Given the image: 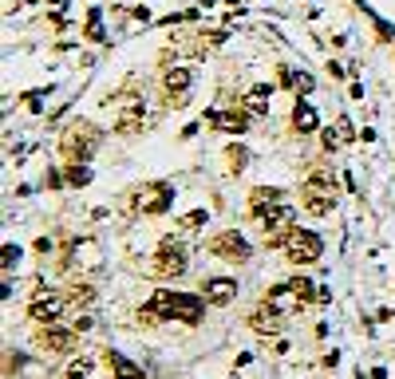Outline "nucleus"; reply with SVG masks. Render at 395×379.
<instances>
[{
  "label": "nucleus",
  "mask_w": 395,
  "mask_h": 379,
  "mask_svg": "<svg viewBox=\"0 0 395 379\" xmlns=\"http://www.w3.org/2000/svg\"><path fill=\"white\" fill-rule=\"evenodd\" d=\"M249 328L257 332V336H277V332L284 328V316H281V312H273L269 304H261V308L249 316Z\"/></svg>",
  "instance_id": "obj_15"
},
{
  "label": "nucleus",
  "mask_w": 395,
  "mask_h": 379,
  "mask_svg": "<svg viewBox=\"0 0 395 379\" xmlns=\"http://www.w3.org/2000/svg\"><path fill=\"white\" fill-rule=\"evenodd\" d=\"M103 360H107V367H111V376H115V379H146V371H142L139 363L126 360L123 352H115V347H111Z\"/></svg>",
  "instance_id": "obj_16"
},
{
  "label": "nucleus",
  "mask_w": 395,
  "mask_h": 379,
  "mask_svg": "<svg viewBox=\"0 0 395 379\" xmlns=\"http://www.w3.org/2000/svg\"><path fill=\"white\" fill-rule=\"evenodd\" d=\"M205 312V297L194 292H174V288H158L155 297L146 300V308L139 312V320L155 324V320H182V324H198Z\"/></svg>",
  "instance_id": "obj_1"
},
{
  "label": "nucleus",
  "mask_w": 395,
  "mask_h": 379,
  "mask_svg": "<svg viewBox=\"0 0 395 379\" xmlns=\"http://www.w3.org/2000/svg\"><path fill=\"white\" fill-rule=\"evenodd\" d=\"M95 146H99V130L91 123H71L63 130V154L71 162H87Z\"/></svg>",
  "instance_id": "obj_6"
},
{
  "label": "nucleus",
  "mask_w": 395,
  "mask_h": 379,
  "mask_svg": "<svg viewBox=\"0 0 395 379\" xmlns=\"http://www.w3.org/2000/svg\"><path fill=\"white\" fill-rule=\"evenodd\" d=\"M253 218L265 225V245H284V237L297 229V225H293V221H297V209H293V205H284V202L269 205V209L253 214Z\"/></svg>",
  "instance_id": "obj_3"
},
{
  "label": "nucleus",
  "mask_w": 395,
  "mask_h": 379,
  "mask_svg": "<svg viewBox=\"0 0 395 379\" xmlns=\"http://www.w3.org/2000/svg\"><path fill=\"white\" fill-rule=\"evenodd\" d=\"M36 347H44L47 356H60L76 347V328H60V324H40L36 332Z\"/></svg>",
  "instance_id": "obj_9"
},
{
  "label": "nucleus",
  "mask_w": 395,
  "mask_h": 379,
  "mask_svg": "<svg viewBox=\"0 0 395 379\" xmlns=\"http://www.w3.org/2000/svg\"><path fill=\"white\" fill-rule=\"evenodd\" d=\"M281 79H284V83H289V87H293L297 95H308V91H313V76H304V71H293V67H284Z\"/></svg>",
  "instance_id": "obj_21"
},
{
  "label": "nucleus",
  "mask_w": 395,
  "mask_h": 379,
  "mask_svg": "<svg viewBox=\"0 0 395 379\" xmlns=\"http://www.w3.org/2000/svg\"><path fill=\"white\" fill-rule=\"evenodd\" d=\"M202 297H205V304L225 308V304H234V300H237V281H234V277H205V281H202Z\"/></svg>",
  "instance_id": "obj_11"
},
{
  "label": "nucleus",
  "mask_w": 395,
  "mask_h": 379,
  "mask_svg": "<svg viewBox=\"0 0 395 379\" xmlns=\"http://www.w3.org/2000/svg\"><path fill=\"white\" fill-rule=\"evenodd\" d=\"M205 123L218 126L221 135H245V126H249V111H205Z\"/></svg>",
  "instance_id": "obj_12"
},
{
  "label": "nucleus",
  "mask_w": 395,
  "mask_h": 379,
  "mask_svg": "<svg viewBox=\"0 0 395 379\" xmlns=\"http://www.w3.org/2000/svg\"><path fill=\"white\" fill-rule=\"evenodd\" d=\"M63 304H67V297L40 288V292L32 297V304H28V316L36 320V324H56V320H60V312H63Z\"/></svg>",
  "instance_id": "obj_10"
},
{
  "label": "nucleus",
  "mask_w": 395,
  "mask_h": 379,
  "mask_svg": "<svg viewBox=\"0 0 395 379\" xmlns=\"http://www.w3.org/2000/svg\"><path fill=\"white\" fill-rule=\"evenodd\" d=\"M139 126H142V111H139V107H126L123 115H119V123H115V130H119V135H135Z\"/></svg>",
  "instance_id": "obj_22"
},
{
  "label": "nucleus",
  "mask_w": 395,
  "mask_h": 379,
  "mask_svg": "<svg viewBox=\"0 0 395 379\" xmlns=\"http://www.w3.org/2000/svg\"><path fill=\"white\" fill-rule=\"evenodd\" d=\"M316 126H320L316 107L308 103V99H297V107H293V130H297V135H313Z\"/></svg>",
  "instance_id": "obj_17"
},
{
  "label": "nucleus",
  "mask_w": 395,
  "mask_h": 379,
  "mask_svg": "<svg viewBox=\"0 0 395 379\" xmlns=\"http://www.w3.org/2000/svg\"><path fill=\"white\" fill-rule=\"evenodd\" d=\"M87 40H95V44H103V40H107V36H103V12H99V8L87 12Z\"/></svg>",
  "instance_id": "obj_23"
},
{
  "label": "nucleus",
  "mask_w": 395,
  "mask_h": 379,
  "mask_svg": "<svg viewBox=\"0 0 395 379\" xmlns=\"http://www.w3.org/2000/svg\"><path fill=\"white\" fill-rule=\"evenodd\" d=\"M67 328H76V332H87V328H91V316H71V320H67Z\"/></svg>",
  "instance_id": "obj_29"
},
{
  "label": "nucleus",
  "mask_w": 395,
  "mask_h": 379,
  "mask_svg": "<svg viewBox=\"0 0 395 379\" xmlns=\"http://www.w3.org/2000/svg\"><path fill=\"white\" fill-rule=\"evenodd\" d=\"M300 205L313 214V218H324L336 209V178L328 170H313V178L300 186Z\"/></svg>",
  "instance_id": "obj_2"
},
{
  "label": "nucleus",
  "mask_w": 395,
  "mask_h": 379,
  "mask_svg": "<svg viewBox=\"0 0 395 379\" xmlns=\"http://www.w3.org/2000/svg\"><path fill=\"white\" fill-rule=\"evenodd\" d=\"M67 300H71V304H87V300H95V288L91 284H71V292H67Z\"/></svg>",
  "instance_id": "obj_25"
},
{
  "label": "nucleus",
  "mask_w": 395,
  "mask_h": 379,
  "mask_svg": "<svg viewBox=\"0 0 395 379\" xmlns=\"http://www.w3.org/2000/svg\"><path fill=\"white\" fill-rule=\"evenodd\" d=\"M162 83H166V95H170V103H174V107H182V103H186L190 83H194V76H190V67H170V71L162 76Z\"/></svg>",
  "instance_id": "obj_14"
},
{
  "label": "nucleus",
  "mask_w": 395,
  "mask_h": 379,
  "mask_svg": "<svg viewBox=\"0 0 395 379\" xmlns=\"http://www.w3.org/2000/svg\"><path fill=\"white\" fill-rule=\"evenodd\" d=\"M210 253L218 257V261H229V265H245L253 257L249 241L237 233V229H225V233H218L214 241H210Z\"/></svg>",
  "instance_id": "obj_7"
},
{
  "label": "nucleus",
  "mask_w": 395,
  "mask_h": 379,
  "mask_svg": "<svg viewBox=\"0 0 395 379\" xmlns=\"http://www.w3.org/2000/svg\"><path fill=\"white\" fill-rule=\"evenodd\" d=\"M47 4H56V8H63V4H67V0H47Z\"/></svg>",
  "instance_id": "obj_31"
},
{
  "label": "nucleus",
  "mask_w": 395,
  "mask_h": 379,
  "mask_svg": "<svg viewBox=\"0 0 395 379\" xmlns=\"http://www.w3.org/2000/svg\"><path fill=\"white\" fill-rule=\"evenodd\" d=\"M269 99H273V87L261 83V87H253V91L245 95V111H249V115H269Z\"/></svg>",
  "instance_id": "obj_18"
},
{
  "label": "nucleus",
  "mask_w": 395,
  "mask_h": 379,
  "mask_svg": "<svg viewBox=\"0 0 395 379\" xmlns=\"http://www.w3.org/2000/svg\"><path fill=\"white\" fill-rule=\"evenodd\" d=\"M20 257H24L20 245H4V273H12V268L20 265Z\"/></svg>",
  "instance_id": "obj_27"
},
{
  "label": "nucleus",
  "mask_w": 395,
  "mask_h": 379,
  "mask_svg": "<svg viewBox=\"0 0 395 379\" xmlns=\"http://www.w3.org/2000/svg\"><path fill=\"white\" fill-rule=\"evenodd\" d=\"M277 202H281V190H277V186H257L249 194V209H253V214H261V209H269V205H277Z\"/></svg>",
  "instance_id": "obj_19"
},
{
  "label": "nucleus",
  "mask_w": 395,
  "mask_h": 379,
  "mask_svg": "<svg viewBox=\"0 0 395 379\" xmlns=\"http://www.w3.org/2000/svg\"><path fill=\"white\" fill-rule=\"evenodd\" d=\"M265 304L273 308V312H281V316H297L300 308H304V300H300L297 292L289 288V281H284V284H277V288H273V292L265 297Z\"/></svg>",
  "instance_id": "obj_13"
},
{
  "label": "nucleus",
  "mask_w": 395,
  "mask_h": 379,
  "mask_svg": "<svg viewBox=\"0 0 395 379\" xmlns=\"http://www.w3.org/2000/svg\"><path fill=\"white\" fill-rule=\"evenodd\" d=\"M245 150H241V146H234V150H229V166H234V170H245Z\"/></svg>",
  "instance_id": "obj_28"
},
{
  "label": "nucleus",
  "mask_w": 395,
  "mask_h": 379,
  "mask_svg": "<svg viewBox=\"0 0 395 379\" xmlns=\"http://www.w3.org/2000/svg\"><path fill=\"white\" fill-rule=\"evenodd\" d=\"M281 249H284V261H293V265H316L320 253H324V241L313 229H293V233L284 237Z\"/></svg>",
  "instance_id": "obj_4"
},
{
  "label": "nucleus",
  "mask_w": 395,
  "mask_h": 379,
  "mask_svg": "<svg viewBox=\"0 0 395 379\" xmlns=\"http://www.w3.org/2000/svg\"><path fill=\"white\" fill-rule=\"evenodd\" d=\"M91 371H95V360L87 356V352H79L76 360H71L67 367H63V379H87Z\"/></svg>",
  "instance_id": "obj_20"
},
{
  "label": "nucleus",
  "mask_w": 395,
  "mask_h": 379,
  "mask_svg": "<svg viewBox=\"0 0 395 379\" xmlns=\"http://www.w3.org/2000/svg\"><path fill=\"white\" fill-rule=\"evenodd\" d=\"M67 182H71V186H87V182H91V170H87L83 162H71V166H67Z\"/></svg>",
  "instance_id": "obj_24"
},
{
  "label": "nucleus",
  "mask_w": 395,
  "mask_h": 379,
  "mask_svg": "<svg viewBox=\"0 0 395 379\" xmlns=\"http://www.w3.org/2000/svg\"><path fill=\"white\" fill-rule=\"evenodd\" d=\"M202 225H210V214H205V209H190L186 218H182V229H202Z\"/></svg>",
  "instance_id": "obj_26"
},
{
  "label": "nucleus",
  "mask_w": 395,
  "mask_h": 379,
  "mask_svg": "<svg viewBox=\"0 0 395 379\" xmlns=\"http://www.w3.org/2000/svg\"><path fill=\"white\" fill-rule=\"evenodd\" d=\"M150 268H155V277H166V281H170V277H182V273L190 268L186 245H182V241H174V237H166V241L158 245Z\"/></svg>",
  "instance_id": "obj_5"
},
{
  "label": "nucleus",
  "mask_w": 395,
  "mask_h": 379,
  "mask_svg": "<svg viewBox=\"0 0 395 379\" xmlns=\"http://www.w3.org/2000/svg\"><path fill=\"white\" fill-rule=\"evenodd\" d=\"M170 202H174L170 182H146V186H139V194H135V209H139V214H166Z\"/></svg>",
  "instance_id": "obj_8"
},
{
  "label": "nucleus",
  "mask_w": 395,
  "mask_h": 379,
  "mask_svg": "<svg viewBox=\"0 0 395 379\" xmlns=\"http://www.w3.org/2000/svg\"><path fill=\"white\" fill-rule=\"evenodd\" d=\"M336 135H340V142H344V139H352L356 130H352V123H348V119H336Z\"/></svg>",
  "instance_id": "obj_30"
}]
</instances>
